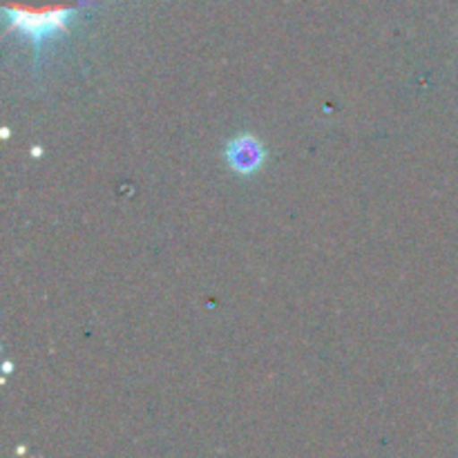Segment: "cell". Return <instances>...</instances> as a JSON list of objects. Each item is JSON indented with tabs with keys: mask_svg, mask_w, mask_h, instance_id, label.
Returning <instances> with one entry per match:
<instances>
[{
	"mask_svg": "<svg viewBox=\"0 0 458 458\" xmlns=\"http://www.w3.org/2000/svg\"><path fill=\"white\" fill-rule=\"evenodd\" d=\"M81 7L83 0H3L9 30L30 38L34 47L63 34Z\"/></svg>",
	"mask_w": 458,
	"mask_h": 458,
	"instance_id": "1",
	"label": "cell"
},
{
	"mask_svg": "<svg viewBox=\"0 0 458 458\" xmlns=\"http://www.w3.org/2000/svg\"><path fill=\"white\" fill-rule=\"evenodd\" d=\"M264 159H267V152H264V146L255 137L244 134V137L228 141L226 161L231 170H235L237 174L258 173L264 165Z\"/></svg>",
	"mask_w": 458,
	"mask_h": 458,
	"instance_id": "2",
	"label": "cell"
}]
</instances>
